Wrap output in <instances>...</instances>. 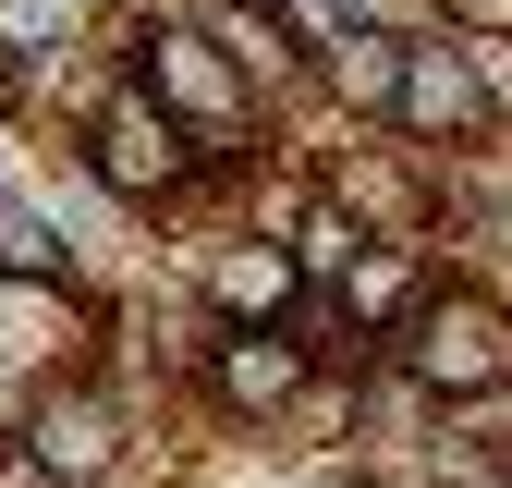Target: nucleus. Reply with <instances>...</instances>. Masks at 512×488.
<instances>
[{
    "mask_svg": "<svg viewBox=\"0 0 512 488\" xmlns=\"http://www.w3.org/2000/svg\"><path fill=\"white\" fill-rule=\"evenodd\" d=\"M403 366H415V391L476 403V391L512 379V318H500L488 293H427L415 318H403Z\"/></svg>",
    "mask_w": 512,
    "mask_h": 488,
    "instance_id": "f257e3e1",
    "label": "nucleus"
},
{
    "mask_svg": "<svg viewBox=\"0 0 512 488\" xmlns=\"http://www.w3.org/2000/svg\"><path fill=\"white\" fill-rule=\"evenodd\" d=\"M183 159H196V147H183V122L159 98H110L98 110V183H110V196H171Z\"/></svg>",
    "mask_w": 512,
    "mask_h": 488,
    "instance_id": "f03ea898",
    "label": "nucleus"
},
{
    "mask_svg": "<svg viewBox=\"0 0 512 488\" xmlns=\"http://www.w3.org/2000/svg\"><path fill=\"white\" fill-rule=\"evenodd\" d=\"M147 98L183 110V122H208V135L244 122V74H232L220 37H147Z\"/></svg>",
    "mask_w": 512,
    "mask_h": 488,
    "instance_id": "7ed1b4c3",
    "label": "nucleus"
},
{
    "mask_svg": "<svg viewBox=\"0 0 512 488\" xmlns=\"http://www.w3.org/2000/svg\"><path fill=\"white\" fill-rule=\"evenodd\" d=\"M415 135H476L488 122V74H476V49L464 37H439V49H403V98H391Z\"/></svg>",
    "mask_w": 512,
    "mask_h": 488,
    "instance_id": "20e7f679",
    "label": "nucleus"
},
{
    "mask_svg": "<svg viewBox=\"0 0 512 488\" xmlns=\"http://www.w3.org/2000/svg\"><path fill=\"white\" fill-rule=\"evenodd\" d=\"M25 440H37V464H49L61 488H98V476H110V452H122V427H110V403H98V391H61V403H37Z\"/></svg>",
    "mask_w": 512,
    "mask_h": 488,
    "instance_id": "39448f33",
    "label": "nucleus"
},
{
    "mask_svg": "<svg viewBox=\"0 0 512 488\" xmlns=\"http://www.w3.org/2000/svg\"><path fill=\"white\" fill-rule=\"evenodd\" d=\"M293 391H305V342H220V403L269 415V403H293Z\"/></svg>",
    "mask_w": 512,
    "mask_h": 488,
    "instance_id": "423d86ee",
    "label": "nucleus"
},
{
    "mask_svg": "<svg viewBox=\"0 0 512 488\" xmlns=\"http://www.w3.org/2000/svg\"><path fill=\"white\" fill-rule=\"evenodd\" d=\"M208 293L232 305V318H281V305H293V257H281V244H220Z\"/></svg>",
    "mask_w": 512,
    "mask_h": 488,
    "instance_id": "0eeeda50",
    "label": "nucleus"
},
{
    "mask_svg": "<svg viewBox=\"0 0 512 488\" xmlns=\"http://www.w3.org/2000/svg\"><path fill=\"white\" fill-rule=\"evenodd\" d=\"M330 86H342L354 110H391V98H403V37L342 25V37H330Z\"/></svg>",
    "mask_w": 512,
    "mask_h": 488,
    "instance_id": "6e6552de",
    "label": "nucleus"
},
{
    "mask_svg": "<svg viewBox=\"0 0 512 488\" xmlns=\"http://www.w3.org/2000/svg\"><path fill=\"white\" fill-rule=\"evenodd\" d=\"M220 49H232V74L281 86V74H293V13H269V0H232V13H220Z\"/></svg>",
    "mask_w": 512,
    "mask_h": 488,
    "instance_id": "1a4fd4ad",
    "label": "nucleus"
},
{
    "mask_svg": "<svg viewBox=\"0 0 512 488\" xmlns=\"http://www.w3.org/2000/svg\"><path fill=\"white\" fill-rule=\"evenodd\" d=\"M49 269H61V244H49V220L0 196V281H49Z\"/></svg>",
    "mask_w": 512,
    "mask_h": 488,
    "instance_id": "9d476101",
    "label": "nucleus"
},
{
    "mask_svg": "<svg viewBox=\"0 0 512 488\" xmlns=\"http://www.w3.org/2000/svg\"><path fill=\"white\" fill-rule=\"evenodd\" d=\"M354 257H366V232H354L342 208H317V220L293 232V269H354Z\"/></svg>",
    "mask_w": 512,
    "mask_h": 488,
    "instance_id": "9b49d317",
    "label": "nucleus"
},
{
    "mask_svg": "<svg viewBox=\"0 0 512 488\" xmlns=\"http://www.w3.org/2000/svg\"><path fill=\"white\" fill-rule=\"evenodd\" d=\"M330 196H342V208H378V220H403V208H415V196H403V183L378 171V159H342V171H330Z\"/></svg>",
    "mask_w": 512,
    "mask_h": 488,
    "instance_id": "f8f14e48",
    "label": "nucleus"
},
{
    "mask_svg": "<svg viewBox=\"0 0 512 488\" xmlns=\"http://www.w3.org/2000/svg\"><path fill=\"white\" fill-rule=\"evenodd\" d=\"M403 244H378V257H354V305H366V318H391V305H403Z\"/></svg>",
    "mask_w": 512,
    "mask_h": 488,
    "instance_id": "ddd939ff",
    "label": "nucleus"
},
{
    "mask_svg": "<svg viewBox=\"0 0 512 488\" xmlns=\"http://www.w3.org/2000/svg\"><path fill=\"white\" fill-rule=\"evenodd\" d=\"M0 37H61V0H0Z\"/></svg>",
    "mask_w": 512,
    "mask_h": 488,
    "instance_id": "4468645a",
    "label": "nucleus"
},
{
    "mask_svg": "<svg viewBox=\"0 0 512 488\" xmlns=\"http://www.w3.org/2000/svg\"><path fill=\"white\" fill-rule=\"evenodd\" d=\"M0 488H49V464H37V440H0Z\"/></svg>",
    "mask_w": 512,
    "mask_h": 488,
    "instance_id": "2eb2a0df",
    "label": "nucleus"
},
{
    "mask_svg": "<svg viewBox=\"0 0 512 488\" xmlns=\"http://www.w3.org/2000/svg\"><path fill=\"white\" fill-rule=\"evenodd\" d=\"M366 488H439V476H366Z\"/></svg>",
    "mask_w": 512,
    "mask_h": 488,
    "instance_id": "dca6fc26",
    "label": "nucleus"
}]
</instances>
